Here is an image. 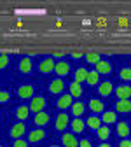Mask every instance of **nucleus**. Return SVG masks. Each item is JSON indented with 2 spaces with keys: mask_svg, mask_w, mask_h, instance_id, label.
I'll return each instance as SVG.
<instances>
[{
  "mask_svg": "<svg viewBox=\"0 0 131 147\" xmlns=\"http://www.w3.org/2000/svg\"><path fill=\"white\" fill-rule=\"evenodd\" d=\"M119 25L121 26H126L128 25V20H126V18H119Z\"/></svg>",
  "mask_w": 131,
  "mask_h": 147,
  "instance_id": "nucleus-37",
  "label": "nucleus"
},
{
  "mask_svg": "<svg viewBox=\"0 0 131 147\" xmlns=\"http://www.w3.org/2000/svg\"><path fill=\"white\" fill-rule=\"evenodd\" d=\"M28 107H30V110H32L33 114L44 112L46 107H47V100H46V96H33V98L30 100Z\"/></svg>",
  "mask_w": 131,
  "mask_h": 147,
  "instance_id": "nucleus-1",
  "label": "nucleus"
},
{
  "mask_svg": "<svg viewBox=\"0 0 131 147\" xmlns=\"http://www.w3.org/2000/svg\"><path fill=\"white\" fill-rule=\"evenodd\" d=\"M98 147H112V145H110V144H107V142H101Z\"/></svg>",
  "mask_w": 131,
  "mask_h": 147,
  "instance_id": "nucleus-38",
  "label": "nucleus"
},
{
  "mask_svg": "<svg viewBox=\"0 0 131 147\" xmlns=\"http://www.w3.org/2000/svg\"><path fill=\"white\" fill-rule=\"evenodd\" d=\"M86 126L89 130H98L101 126V119L98 116H89V119H86Z\"/></svg>",
  "mask_w": 131,
  "mask_h": 147,
  "instance_id": "nucleus-24",
  "label": "nucleus"
},
{
  "mask_svg": "<svg viewBox=\"0 0 131 147\" xmlns=\"http://www.w3.org/2000/svg\"><path fill=\"white\" fill-rule=\"evenodd\" d=\"M25 133H26V124H25L23 121H19V123H14V124L11 126V137H12L14 140L21 138Z\"/></svg>",
  "mask_w": 131,
  "mask_h": 147,
  "instance_id": "nucleus-9",
  "label": "nucleus"
},
{
  "mask_svg": "<svg viewBox=\"0 0 131 147\" xmlns=\"http://www.w3.org/2000/svg\"><path fill=\"white\" fill-rule=\"evenodd\" d=\"M96 137L101 140V142H107L108 140V137H110V128L105 124V126H100L98 130H96Z\"/></svg>",
  "mask_w": 131,
  "mask_h": 147,
  "instance_id": "nucleus-27",
  "label": "nucleus"
},
{
  "mask_svg": "<svg viewBox=\"0 0 131 147\" xmlns=\"http://www.w3.org/2000/svg\"><path fill=\"white\" fill-rule=\"evenodd\" d=\"M12 147H28V142L23 140V138H17V140H14Z\"/></svg>",
  "mask_w": 131,
  "mask_h": 147,
  "instance_id": "nucleus-32",
  "label": "nucleus"
},
{
  "mask_svg": "<svg viewBox=\"0 0 131 147\" xmlns=\"http://www.w3.org/2000/svg\"><path fill=\"white\" fill-rule=\"evenodd\" d=\"M63 56H65V51H56V53H54V58H60V60H61Z\"/></svg>",
  "mask_w": 131,
  "mask_h": 147,
  "instance_id": "nucleus-36",
  "label": "nucleus"
},
{
  "mask_svg": "<svg viewBox=\"0 0 131 147\" xmlns=\"http://www.w3.org/2000/svg\"><path fill=\"white\" fill-rule=\"evenodd\" d=\"M72 114H73V117H81L82 114H84V110H86V105L82 103V102H75L72 107Z\"/></svg>",
  "mask_w": 131,
  "mask_h": 147,
  "instance_id": "nucleus-26",
  "label": "nucleus"
},
{
  "mask_svg": "<svg viewBox=\"0 0 131 147\" xmlns=\"http://www.w3.org/2000/svg\"><path fill=\"white\" fill-rule=\"evenodd\" d=\"M103 107H105V103L101 102V100H98V98H91L89 100V110L93 114H103Z\"/></svg>",
  "mask_w": 131,
  "mask_h": 147,
  "instance_id": "nucleus-17",
  "label": "nucleus"
},
{
  "mask_svg": "<svg viewBox=\"0 0 131 147\" xmlns=\"http://www.w3.org/2000/svg\"><path fill=\"white\" fill-rule=\"evenodd\" d=\"M129 133H131V126H129L126 121H119V123H117V135H119L121 138H126Z\"/></svg>",
  "mask_w": 131,
  "mask_h": 147,
  "instance_id": "nucleus-20",
  "label": "nucleus"
},
{
  "mask_svg": "<svg viewBox=\"0 0 131 147\" xmlns=\"http://www.w3.org/2000/svg\"><path fill=\"white\" fill-rule=\"evenodd\" d=\"M9 100H11V93L5 91V89H0V103H5Z\"/></svg>",
  "mask_w": 131,
  "mask_h": 147,
  "instance_id": "nucleus-30",
  "label": "nucleus"
},
{
  "mask_svg": "<svg viewBox=\"0 0 131 147\" xmlns=\"http://www.w3.org/2000/svg\"><path fill=\"white\" fill-rule=\"evenodd\" d=\"M82 56H84V54H82L81 51H73V53H72V58H73V60H79V58H82Z\"/></svg>",
  "mask_w": 131,
  "mask_h": 147,
  "instance_id": "nucleus-34",
  "label": "nucleus"
},
{
  "mask_svg": "<svg viewBox=\"0 0 131 147\" xmlns=\"http://www.w3.org/2000/svg\"><path fill=\"white\" fill-rule=\"evenodd\" d=\"M119 77L124 82H131V67H122L121 72H119Z\"/></svg>",
  "mask_w": 131,
  "mask_h": 147,
  "instance_id": "nucleus-28",
  "label": "nucleus"
},
{
  "mask_svg": "<svg viewBox=\"0 0 131 147\" xmlns=\"http://www.w3.org/2000/svg\"><path fill=\"white\" fill-rule=\"evenodd\" d=\"M119 147H131V140H126V138H124V140L119 144Z\"/></svg>",
  "mask_w": 131,
  "mask_h": 147,
  "instance_id": "nucleus-35",
  "label": "nucleus"
},
{
  "mask_svg": "<svg viewBox=\"0 0 131 147\" xmlns=\"http://www.w3.org/2000/svg\"><path fill=\"white\" fill-rule=\"evenodd\" d=\"M61 145H63V147H79V138H77V135L72 133V131L61 133Z\"/></svg>",
  "mask_w": 131,
  "mask_h": 147,
  "instance_id": "nucleus-5",
  "label": "nucleus"
},
{
  "mask_svg": "<svg viewBox=\"0 0 131 147\" xmlns=\"http://www.w3.org/2000/svg\"><path fill=\"white\" fill-rule=\"evenodd\" d=\"M100 119L105 124H112V123H117V114H116V110H105Z\"/></svg>",
  "mask_w": 131,
  "mask_h": 147,
  "instance_id": "nucleus-21",
  "label": "nucleus"
},
{
  "mask_svg": "<svg viewBox=\"0 0 131 147\" xmlns=\"http://www.w3.org/2000/svg\"><path fill=\"white\" fill-rule=\"evenodd\" d=\"M95 70H96L98 74H110V72H112V65H110V61L101 60L100 63L95 65Z\"/></svg>",
  "mask_w": 131,
  "mask_h": 147,
  "instance_id": "nucleus-22",
  "label": "nucleus"
},
{
  "mask_svg": "<svg viewBox=\"0 0 131 147\" xmlns=\"http://www.w3.org/2000/svg\"><path fill=\"white\" fill-rule=\"evenodd\" d=\"M7 65H9V56H5V54H0V70H4Z\"/></svg>",
  "mask_w": 131,
  "mask_h": 147,
  "instance_id": "nucleus-31",
  "label": "nucleus"
},
{
  "mask_svg": "<svg viewBox=\"0 0 131 147\" xmlns=\"http://www.w3.org/2000/svg\"><path fill=\"white\" fill-rule=\"evenodd\" d=\"M72 105H73V96H72L70 93H63V95L58 96V100H56V107L61 109V110L70 109Z\"/></svg>",
  "mask_w": 131,
  "mask_h": 147,
  "instance_id": "nucleus-6",
  "label": "nucleus"
},
{
  "mask_svg": "<svg viewBox=\"0 0 131 147\" xmlns=\"http://www.w3.org/2000/svg\"><path fill=\"white\" fill-rule=\"evenodd\" d=\"M33 93H35L33 84H23V86L17 88V96L23 98V100H32L33 98Z\"/></svg>",
  "mask_w": 131,
  "mask_h": 147,
  "instance_id": "nucleus-7",
  "label": "nucleus"
},
{
  "mask_svg": "<svg viewBox=\"0 0 131 147\" xmlns=\"http://www.w3.org/2000/svg\"><path fill=\"white\" fill-rule=\"evenodd\" d=\"M116 110L121 114H129L131 112V100H117L116 102Z\"/></svg>",
  "mask_w": 131,
  "mask_h": 147,
  "instance_id": "nucleus-18",
  "label": "nucleus"
},
{
  "mask_svg": "<svg viewBox=\"0 0 131 147\" xmlns=\"http://www.w3.org/2000/svg\"><path fill=\"white\" fill-rule=\"evenodd\" d=\"M32 70H33V60L30 56H21L17 61V72L23 74V76H28Z\"/></svg>",
  "mask_w": 131,
  "mask_h": 147,
  "instance_id": "nucleus-2",
  "label": "nucleus"
},
{
  "mask_svg": "<svg viewBox=\"0 0 131 147\" xmlns=\"http://www.w3.org/2000/svg\"><path fill=\"white\" fill-rule=\"evenodd\" d=\"M0 147H2V145H0Z\"/></svg>",
  "mask_w": 131,
  "mask_h": 147,
  "instance_id": "nucleus-40",
  "label": "nucleus"
},
{
  "mask_svg": "<svg viewBox=\"0 0 131 147\" xmlns=\"http://www.w3.org/2000/svg\"><path fill=\"white\" fill-rule=\"evenodd\" d=\"M87 68L86 67H79L75 72H73V81H75V82H79V84H82L86 79H87Z\"/></svg>",
  "mask_w": 131,
  "mask_h": 147,
  "instance_id": "nucleus-19",
  "label": "nucleus"
},
{
  "mask_svg": "<svg viewBox=\"0 0 131 147\" xmlns=\"http://www.w3.org/2000/svg\"><path fill=\"white\" fill-rule=\"evenodd\" d=\"M79 147H93V145H91V142H89L87 138H82V140L79 142Z\"/></svg>",
  "mask_w": 131,
  "mask_h": 147,
  "instance_id": "nucleus-33",
  "label": "nucleus"
},
{
  "mask_svg": "<svg viewBox=\"0 0 131 147\" xmlns=\"http://www.w3.org/2000/svg\"><path fill=\"white\" fill-rule=\"evenodd\" d=\"M68 93H70L72 96L79 98V96L82 95V86H81L79 82H75V81H72V82H70V86H68Z\"/></svg>",
  "mask_w": 131,
  "mask_h": 147,
  "instance_id": "nucleus-23",
  "label": "nucleus"
},
{
  "mask_svg": "<svg viewBox=\"0 0 131 147\" xmlns=\"http://www.w3.org/2000/svg\"><path fill=\"white\" fill-rule=\"evenodd\" d=\"M67 126H70V116L61 110V112L56 116L54 128H56V131H63V130H67Z\"/></svg>",
  "mask_w": 131,
  "mask_h": 147,
  "instance_id": "nucleus-4",
  "label": "nucleus"
},
{
  "mask_svg": "<svg viewBox=\"0 0 131 147\" xmlns=\"http://www.w3.org/2000/svg\"><path fill=\"white\" fill-rule=\"evenodd\" d=\"M86 82H87L89 86H98V84H100V74H98L96 70H89Z\"/></svg>",
  "mask_w": 131,
  "mask_h": 147,
  "instance_id": "nucleus-25",
  "label": "nucleus"
},
{
  "mask_svg": "<svg viewBox=\"0 0 131 147\" xmlns=\"http://www.w3.org/2000/svg\"><path fill=\"white\" fill-rule=\"evenodd\" d=\"M112 93H114V84H112L110 81H105V82H100V84H98V95H100V96L107 98V96H110Z\"/></svg>",
  "mask_w": 131,
  "mask_h": 147,
  "instance_id": "nucleus-10",
  "label": "nucleus"
},
{
  "mask_svg": "<svg viewBox=\"0 0 131 147\" xmlns=\"http://www.w3.org/2000/svg\"><path fill=\"white\" fill-rule=\"evenodd\" d=\"M51 147H61V145H51Z\"/></svg>",
  "mask_w": 131,
  "mask_h": 147,
  "instance_id": "nucleus-39",
  "label": "nucleus"
},
{
  "mask_svg": "<svg viewBox=\"0 0 131 147\" xmlns=\"http://www.w3.org/2000/svg\"><path fill=\"white\" fill-rule=\"evenodd\" d=\"M30 107L28 105H19V107H16V110H14V116L19 119V121H26L28 117H30Z\"/></svg>",
  "mask_w": 131,
  "mask_h": 147,
  "instance_id": "nucleus-16",
  "label": "nucleus"
},
{
  "mask_svg": "<svg viewBox=\"0 0 131 147\" xmlns=\"http://www.w3.org/2000/svg\"><path fill=\"white\" fill-rule=\"evenodd\" d=\"M70 128H72V133H82L86 130V121L81 117H73V121H70Z\"/></svg>",
  "mask_w": 131,
  "mask_h": 147,
  "instance_id": "nucleus-15",
  "label": "nucleus"
},
{
  "mask_svg": "<svg viewBox=\"0 0 131 147\" xmlns=\"http://www.w3.org/2000/svg\"><path fill=\"white\" fill-rule=\"evenodd\" d=\"M54 67H56V61L51 58V56H47V58H42V61L39 63V70H40V74H51V72H54Z\"/></svg>",
  "mask_w": 131,
  "mask_h": 147,
  "instance_id": "nucleus-8",
  "label": "nucleus"
},
{
  "mask_svg": "<svg viewBox=\"0 0 131 147\" xmlns=\"http://www.w3.org/2000/svg\"><path fill=\"white\" fill-rule=\"evenodd\" d=\"M46 137H47L46 130H42V128H37V130L30 131V135H28V142H32V144H37V142H42Z\"/></svg>",
  "mask_w": 131,
  "mask_h": 147,
  "instance_id": "nucleus-12",
  "label": "nucleus"
},
{
  "mask_svg": "<svg viewBox=\"0 0 131 147\" xmlns=\"http://www.w3.org/2000/svg\"><path fill=\"white\" fill-rule=\"evenodd\" d=\"M54 72H56V76H58V77L68 76V74H70V63L65 61V60L58 61V63H56V67H54Z\"/></svg>",
  "mask_w": 131,
  "mask_h": 147,
  "instance_id": "nucleus-11",
  "label": "nucleus"
},
{
  "mask_svg": "<svg viewBox=\"0 0 131 147\" xmlns=\"http://www.w3.org/2000/svg\"><path fill=\"white\" fill-rule=\"evenodd\" d=\"M49 119H51L49 112H46V110H44V112L35 114V117H33V124H35V126H39V128H44V126H47Z\"/></svg>",
  "mask_w": 131,
  "mask_h": 147,
  "instance_id": "nucleus-14",
  "label": "nucleus"
},
{
  "mask_svg": "<svg viewBox=\"0 0 131 147\" xmlns=\"http://www.w3.org/2000/svg\"><path fill=\"white\" fill-rule=\"evenodd\" d=\"M65 88H67V84H65V81L63 79H52L49 84H47V89H49V93L51 95H63V91H65Z\"/></svg>",
  "mask_w": 131,
  "mask_h": 147,
  "instance_id": "nucleus-3",
  "label": "nucleus"
},
{
  "mask_svg": "<svg viewBox=\"0 0 131 147\" xmlns=\"http://www.w3.org/2000/svg\"><path fill=\"white\" fill-rule=\"evenodd\" d=\"M116 95H117V100H129V98H131V86H129V84L117 86Z\"/></svg>",
  "mask_w": 131,
  "mask_h": 147,
  "instance_id": "nucleus-13",
  "label": "nucleus"
},
{
  "mask_svg": "<svg viewBox=\"0 0 131 147\" xmlns=\"http://www.w3.org/2000/svg\"><path fill=\"white\" fill-rule=\"evenodd\" d=\"M86 61L91 63V65H96V63L101 61V56H100L98 53H87V54H86Z\"/></svg>",
  "mask_w": 131,
  "mask_h": 147,
  "instance_id": "nucleus-29",
  "label": "nucleus"
}]
</instances>
